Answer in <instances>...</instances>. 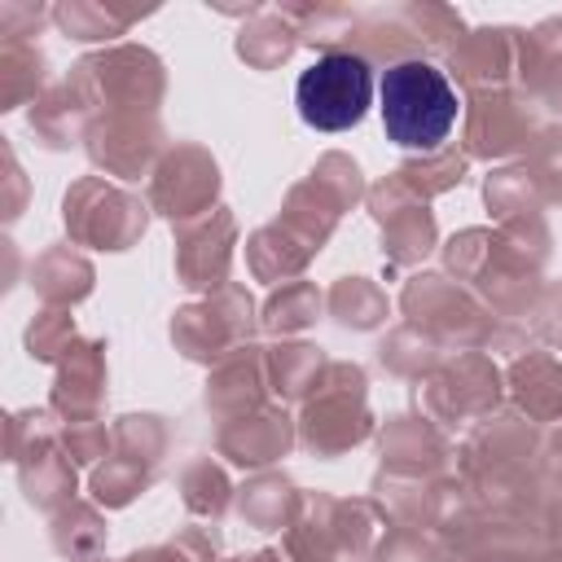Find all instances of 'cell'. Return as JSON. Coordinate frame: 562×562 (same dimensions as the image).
Instances as JSON below:
<instances>
[{"mask_svg": "<svg viewBox=\"0 0 562 562\" xmlns=\"http://www.w3.org/2000/svg\"><path fill=\"white\" fill-rule=\"evenodd\" d=\"M369 101H373V75H369V61L356 53H325L294 83V105L303 123L321 132L356 127Z\"/></svg>", "mask_w": 562, "mask_h": 562, "instance_id": "obj_2", "label": "cell"}, {"mask_svg": "<svg viewBox=\"0 0 562 562\" xmlns=\"http://www.w3.org/2000/svg\"><path fill=\"white\" fill-rule=\"evenodd\" d=\"M378 101L386 136L404 149H435L457 123V92L430 61H395L378 83Z\"/></svg>", "mask_w": 562, "mask_h": 562, "instance_id": "obj_1", "label": "cell"}]
</instances>
